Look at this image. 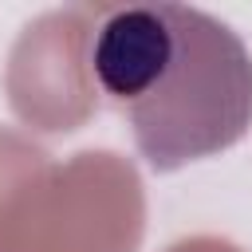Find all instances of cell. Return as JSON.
I'll list each match as a JSON object with an SVG mask.
<instances>
[{
	"mask_svg": "<svg viewBox=\"0 0 252 252\" xmlns=\"http://www.w3.org/2000/svg\"><path fill=\"white\" fill-rule=\"evenodd\" d=\"M169 252H236V248L224 244V240H209V236H201V240H185V244H177V248H169Z\"/></svg>",
	"mask_w": 252,
	"mask_h": 252,
	"instance_id": "obj_4",
	"label": "cell"
},
{
	"mask_svg": "<svg viewBox=\"0 0 252 252\" xmlns=\"http://www.w3.org/2000/svg\"><path fill=\"white\" fill-rule=\"evenodd\" d=\"M102 4L55 8L32 20L8 55V98L12 110L35 130H75L94 106L98 91L91 79V35Z\"/></svg>",
	"mask_w": 252,
	"mask_h": 252,
	"instance_id": "obj_3",
	"label": "cell"
},
{
	"mask_svg": "<svg viewBox=\"0 0 252 252\" xmlns=\"http://www.w3.org/2000/svg\"><path fill=\"white\" fill-rule=\"evenodd\" d=\"M138 240L142 185L122 158L87 150L55 165L0 130V252H134Z\"/></svg>",
	"mask_w": 252,
	"mask_h": 252,
	"instance_id": "obj_2",
	"label": "cell"
},
{
	"mask_svg": "<svg viewBox=\"0 0 252 252\" xmlns=\"http://www.w3.org/2000/svg\"><path fill=\"white\" fill-rule=\"evenodd\" d=\"M91 79L158 173L213 158L252 126V51L189 4H102Z\"/></svg>",
	"mask_w": 252,
	"mask_h": 252,
	"instance_id": "obj_1",
	"label": "cell"
}]
</instances>
